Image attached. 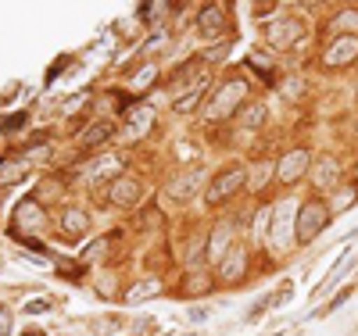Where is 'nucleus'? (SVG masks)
I'll return each instance as SVG.
<instances>
[{"label":"nucleus","instance_id":"f704fd0d","mask_svg":"<svg viewBox=\"0 0 358 336\" xmlns=\"http://www.w3.org/2000/svg\"><path fill=\"white\" fill-rule=\"evenodd\" d=\"M276 8H280V4H255V18H268Z\"/></svg>","mask_w":358,"mask_h":336},{"label":"nucleus","instance_id":"9d476101","mask_svg":"<svg viewBox=\"0 0 358 336\" xmlns=\"http://www.w3.org/2000/svg\"><path fill=\"white\" fill-rule=\"evenodd\" d=\"M140 193H143V182H140L136 175L115 179V182H111V190H108V197H111L115 207H133V204L140 200Z\"/></svg>","mask_w":358,"mask_h":336},{"label":"nucleus","instance_id":"0eeeda50","mask_svg":"<svg viewBox=\"0 0 358 336\" xmlns=\"http://www.w3.org/2000/svg\"><path fill=\"white\" fill-rule=\"evenodd\" d=\"M290 219H297L290 200L273 207V229H268V243H273V251H287V243H290Z\"/></svg>","mask_w":358,"mask_h":336},{"label":"nucleus","instance_id":"6ab92c4d","mask_svg":"<svg viewBox=\"0 0 358 336\" xmlns=\"http://www.w3.org/2000/svg\"><path fill=\"white\" fill-rule=\"evenodd\" d=\"M151 126H155V108H151V104H133V108H126V129L147 133Z\"/></svg>","mask_w":358,"mask_h":336},{"label":"nucleus","instance_id":"aec40b11","mask_svg":"<svg viewBox=\"0 0 358 336\" xmlns=\"http://www.w3.org/2000/svg\"><path fill=\"white\" fill-rule=\"evenodd\" d=\"M265 122V104L262 101H248L241 111H236V126L241 129H262Z\"/></svg>","mask_w":358,"mask_h":336},{"label":"nucleus","instance_id":"c85d7f7f","mask_svg":"<svg viewBox=\"0 0 358 336\" xmlns=\"http://www.w3.org/2000/svg\"><path fill=\"white\" fill-rule=\"evenodd\" d=\"M229 54V43H219V47H212V50H204V61H222Z\"/></svg>","mask_w":358,"mask_h":336},{"label":"nucleus","instance_id":"20e7f679","mask_svg":"<svg viewBox=\"0 0 358 336\" xmlns=\"http://www.w3.org/2000/svg\"><path fill=\"white\" fill-rule=\"evenodd\" d=\"M201 187H204V168H183L179 175H172L165 182V197L176 204H187L201 193Z\"/></svg>","mask_w":358,"mask_h":336},{"label":"nucleus","instance_id":"7c9ffc66","mask_svg":"<svg viewBox=\"0 0 358 336\" xmlns=\"http://www.w3.org/2000/svg\"><path fill=\"white\" fill-rule=\"evenodd\" d=\"M97 290H101L104 297H111V293H115V279H111V276H101V279H97Z\"/></svg>","mask_w":358,"mask_h":336},{"label":"nucleus","instance_id":"f3484780","mask_svg":"<svg viewBox=\"0 0 358 336\" xmlns=\"http://www.w3.org/2000/svg\"><path fill=\"white\" fill-rule=\"evenodd\" d=\"M43 226V207L40 200H22L15 207V229H40Z\"/></svg>","mask_w":358,"mask_h":336},{"label":"nucleus","instance_id":"b1692460","mask_svg":"<svg viewBox=\"0 0 358 336\" xmlns=\"http://www.w3.org/2000/svg\"><path fill=\"white\" fill-rule=\"evenodd\" d=\"M334 29H337V33H344V36H348V29H358V8L341 11V15L334 18Z\"/></svg>","mask_w":358,"mask_h":336},{"label":"nucleus","instance_id":"dca6fc26","mask_svg":"<svg viewBox=\"0 0 358 336\" xmlns=\"http://www.w3.org/2000/svg\"><path fill=\"white\" fill-rule=\"evenodd\" d=\"M57 226H62L65 236H86V229H90V215H86L83 207H65L62 215H57Z\"/></svg>","mask_w":358,"mask_h":336},{"label":"nucleus","instance_id":"6e6552de","mask_svg":"<svg viewBox=\"0 0 358 336\" xmlns=\"http://www.w3.org/2000/svg\"><path fill=\"white\" fill-rule=\"evenodd\" d=\"M358 57V36H337L334 43H330V50L322 54V65L326 68H341V65H351V61Z\"/></svg>","mask_w":358,"mask_h":336},{"label":"nucleus","instance_id":"a878e982","mask_svg":"<svg viewBox=\"0 0 358 336\" xmlns=\"http://www.w3.org/2000/svg\"><path fill=\"white\" fill-rule=\"evenodd\" d=\"M355 200H358V193H355V190H337V193H334L330 211H344V207H351Z\"/></svg>","mask_w":358,"mask_h":336},{"label":"nucleus","instance_id":"f03ea898","mask_svg":"<svg viewBox=\"0 0 358 336\" xmlns=\"http://www.w3.org/2000/svg\"><path fill=\"white\" fill-rule=\"evenodd\" d=\"M241 187H248V168H244V165H233V168L219 172V175L204 187V200L212 204V207H219V204H226Z\"/></svg>","mask_w":358,"mask_h":336},{"label":"nucleus","instance_id":"f8f14e48","mask_svg":"<svg viewBox=\"0 0 358 336\" xmlns=\"http://www.w3.org/2000/svg\"><path fill=\"white\" fill-rule=\"evenodd\" d=\"M244 272H248V254H244L241 247H233V251L219 261V279H222L226 286L241 283V279H244Z\"/></svg>","mask_w":358,"mask_h":336},{"label":"nucleus","instance_id":"5701e85b","mask_svg":"<svg viewBox=\"0 0 358 336\" xmlns=\"http://www.w3.org/2000/svg\"><path fill=\"white\" fill-rule=\"evenodd\" d=\"M273 172H276V165H273V161H262V165H255V168L248 172V190H262Z\"/></svg>","mask_w":358,"mask_h":336},{"label":"nucleus","instance_id":"a211bd4d","mask_svg":"<svg viewBox=\"0 0 358 336\" xmlns=\"http://www.w3.org/2000/svg\"><path fill=\"white\" fill-rule=\"evenodd\" d=\"M115 136V122H94V126H90L86 133H79V147L83 150H90V147H101V143H108Z\"/></svg>","mask_w":358,"mask_h":336},{"label":"nucleus","instance_id":"e433bc0d","mask_svg":"<svg viewBox=\"0 0 358 336\" xmlns=\"http://www.w3.org/2000/svg\"><path fill=\"white\" fill-rule=\"evenodd\" d=\"M162 43H165V36H162V33H155V36H151V43H147V47H151V50H158Z\"/></svg>","mask_w":358,"mask_h":336},{"label":"nucleus","instance_id":"2f4dec72","mask_svg":"<svg viewBox=\"0 0 358 336\" xmlns=\"http://www.w3.org/2000/svg\"><path fill=\"white\" fill-rule=\"evenodd\" d=\"M8 333H11V312L0 308V336H8Z\"/></svg>","mask_w":358,"mask_h":336},{"label":"nucleus","instance_id":"4c0bfd02","mask_svg":"<svg viewBox=\"0 0 358 336\" xmlns=\"http://www.w3.org/2000/svg\"><path fill=\"white\" fill-rule=\"evenodd\" d=\"M187 336H197V333H187Z\"/></svg>","mask_w":358,"mask_h":336},{"label":"nucleus","instance_id":"1a4fd4ad","mask_svg":"<svg viewBox=\"0 0 358 336\" xmlns=\"http://www.w3.org/2000/svg\"><path fill=\"white\" fill-rule=\"evenodd\" d=\"M122 172H126V158H97L90 168H83V175H86V182H115V179H122Z\"/></svg>","mask_w":358,"mask_h":336},{"label":"nucleus","instance_id":"412c9836","mask_svg":"<svg viewBox=\"0 0 358 336\" xmlns=\"http://www.w3.org/2000/svg\"><path fill=\"white\" fill-rule=\"evenodd\" d=\"M25 175H29L25 161H4L0 165V187H15V182H22Z\"/></svg>","mask_w":358,"mask_h":336},{"label":"nucleus","instance_id":"72a5a7b5","mask_svg":"<svg viewBox=\"0 0 358 336\" xmlns=\"http://www.w3.org/2000/svg\"><path fill=\"white\" fill-rule=\"evenodd\" d=\"M25 312H33V315H40V312H50V300H33V304H25Z\"/></svg>","mask_w":358,"mask_h":336},{"label":"nucleus","instance_id":"f257e3e1","mask_svg":"<svg viewBox=\"0 0 358 336\" xmlns=\"http://www.w3.org/2000/svg\"><path fill=\"white\" fill-rule=\"evenodd\" d=\"M330 204H322V200H305L301 207H297V219H294V236L297 243H312L326 226H330Z\"/></svg>","mask_w":358,"mask_h":336},{"label":"nucleus","instance_id":"39448f33","mask_svg":"<svg viewBox=\"0 0 358 336\" xmlns=\"http://www.w3.org/2000/svg\"><path fill=\"white\" fill-rule=\"evenodd\" d=\"M265 40H268V47H273V50L297 47V43L305 40V25L297 22V18H280V22H273V25H268Z\"/></svg>","mask_w":358,"mask_h":336},{"label":"nucleus","instance_id":"4be33fe9","mask_svg":"<svg viewBox=\"0 0 358 336\" xmlns=\"http://www.w3.org/2000/svg\"><path fill=\"white\" fill-rule=\"evenodd\" d=\"M162 290V283L158 279H143V283H136V286H129V293H126V300L129 304H143L147 297H155Z\"/></svg>","mask_w":358,"mask_h":336},{"label":"nucleus","instance_id":"58836bf2","mask_svg":"<svg viewBox=\"0 0 358 336\" xmlns=\"http://www.w3.org/2000/svg\"><path fill=\"white\" fill-rule=\"evenodd\" d=\"M355 175H358V168H355Z\"/></svg>","mask_w":358,"mask_h":336},{"label":"nucleus","instance_id":"7ed1b4c3","mask_svg":"<svg viewBox=\"0 0 358 336\" xmlns=\"http://www.w3.org/2000/svg\"><path fill=\"white\" fill-rule=\"evenodd\" d=\"M244 97H248V82L244 79H229L226 86L215 89L212 104H208V118H229L244 108Z\"/></svg>","mask_w":358,"mask_h":336},{"label":"nucleus","instance_id":"c9c22d12","mask_svg":"<svg viewBox=\"0 0 358 336\" xmlns=\"http://www.w3.org/2000/svg\"><path fill=\"white\" fill-rule=\"evenodd\" d=\"M190 319H194V322H204L208 312H204V308H190Z\"/></svg>","mask_w":358,"mask_h":336},{"label":"nucleus","instance_id":"ddd939ff","mask_svg":"<svg viewBox=\"0 0 358 336\" xmlns=\"http://www.w3.org/2000/svg\"><path fill=\"white\" fill-rule=\"evenodd\" d=\"M226 29V8L222 4H204L197 15V33L201 36H219Z\"/></svg>","mask_w":358,"mask_h":336},{"label":"nucleus","instance_id":"9b49d317","mask_svg":"<svg viewBox=\"0 0 358 336\" xmlns=\"http://www.w3.org/2000/svg\"><path fill=\"white\" fill-rule=\"evenodd\" d=\"M208 82H212V79H208V75H204L201 82H194V86H187V89H183V94H179V97L172 101V111H176V115H194V111L201 108V101L208 97Z\"/></svg>","mask_w":358,"mask_h":336},{"label":"nucleus","instance_id":"2eb2a0df","mask_svg":"<svg viewBox=\"0 0 358 336\" xmlns=\"http://www.w3.org/2000/svg\"><path fill=\"white\" fill-rule=\"evenodd\" d=\"M229 243H233V226H229V222H219V226L212 229V236H208V258L222 261V258L233 251Z\"/></svg>","mask_w":358,"mask_h":336},{"label":"nucleus","instance_id":"393cba45","mask_svg":"<svg viewBox=\"0 0 358 336\" xmlns=\"http://www.w3.org/2000/svg\"><path fill=\"white\" fill-rule=\"evenodd\" d=\"M208 290H212V279H208L204 272H201V276H197V272H190V279H187V293H208Z\"/></svg>","mask_w":358,"mask_h":336},{"label":"nucleus","instance_id":"c756f323","mask_svg":"<svg viewBox=\"0 0 358 336\" xmlns=\"http://www.w3.org/2000/svg\"><path fill=\"white\" fill-rule=\"evenodd\" d=\"M22 122H25V115H11V118L0 122V129H4V133H15V129L22 126Z\"/></svg>","mask_w":358,"mask_h":336},{"label":"nucleus","instance_id":"473e14b6","mask_svg":"<svg viewBox=\"0 0 358 336\" xmlns=\"http://www.w3.org/2000/svg\"><path fill=\"white\" fill-rule=\"evenodd\" d=\"M151 82H155V68L147 65V68H143V72L136 75V86H151Z\"/></svg>","mask_w":358,"mask_h":336},{"label":"nucleus","instance_id":"bb28decb","mask_svg":"<svg viewBox=\"0 0 358 336\" xmlns=\"http://www.w3.org/2000/svg\"><path fill=\"white\" fill-rule=\"evenodd\" d=\"M162 11H169V4H140V18L151 22V25L162 18Z\"/></svg>","mask_w":358,"mask_h":336},{"label":"nucleus","instance_id":"423d86ee","mask_svg":"<svg viewBox=\"0 0 358 336\" xmlns=\"http://www.w3.org/2000/svg\"><path fill=\"white\" fill-rule=\"evenodd\" d=\"M308 168H312V154H308L305 147L290 150V154H283V158L276 161V175H280V182H283V187H294V182L301 179Z\"/></svg>","mask_w":358,"mask_h":336},{"label":"nucleus","instance_id":"cd10ccee","mask_svg":"<svg viewBox=\"0 0 358 336\" xmlns=\"http://www.w3.org/2000/svg\"><path fill=\"white\" fill-rule=\"evenodd\" d=\"M268 226H273V207H262L258 219H255V236H265Z\"/></svg>","mask_w":358,"mask_h":336},{"label":"nucleus","instance_id":"ea45409f","mask_svg":"<svg viewBox=\"0 0 358 336\" xmlns=\"http://www.w3.org/2000/svg\"><path fill=\"white\" fill-rule=\"evenodd\" d=\"M33 336H36V333H33Z\"/></svg>","mask_w":358,"mask_h":336},{"label":"nucleus","instance_id":"4468645a","mask_svg":"<svg viewBox=\"0 0 358 336\" xmlns=\"http://www.w3.org/2000/svg\"><path fill=\"white\" fill-rule=\"evenodd\" d=\"M337 179H341V161H337V158H315V165H312V182H315L319 190H334Z\"/></svg>","mask_w":358,"mask_h":336}]
</instances>
